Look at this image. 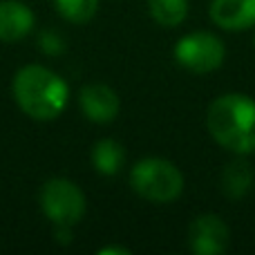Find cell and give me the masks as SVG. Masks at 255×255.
<instances>
[{
	"label": "cell",
	"mask_w": 255,
	"mask_h": 255,
	"mask_svg": "<svg viewBox=\"0 0 255 255\" xmlns=\"http://www.w3.org/2000/svg\"><path fill=\"white\" fill-rule=\"evenodd\" d=\"M13 99L27 117L38 121L56 119L70 101L67 83L43 65H27L16 72Z\"/></svg>",
	"instance_id": "obj_1"
},
{
	"label": "cell",
	"mask_w": 255,
	"mask_h": 255,
	"mask_svg": "<svg viewBox=\"0 0 255 255\" xmlns=\"http://www.w3.org/2000/svg\"><path fill=\"white\" fill-rule=\"evenodd\" d=\"M208 132L220 145L238 154L255 152V101L244 94L215 99L206 115Z\"/></svg>",
	"instance_id": "obj_2"
},
{
	"label": "cell",
	"mask_w": 255,
	"mask_h": 255,
	"mask_svg": "<svg viewBox=\"0 0 255 255\" xmlns=\"http://www.w3.org/2000/svg\"><path fill=\"white\" fill-rule=\"evenodd\" d=\"M130 184L143 199L154 204L175 202L184 190V175L168 159H141L130 172Z\"/></svg>",
	"instance_id": "obj_3"
},
{
	"label": "cell",
	"mask_w": 255,
	"mask_h": 255,
	"mask_svg": "<svg viewBox=\"0 0 255 255\" xmlns=\"http://www.w3.org/2000/svg\"><path fill=\"white\" fill-rule=\"evenodd\" d=\"M40 206L45 215L61 229L79 224L85 215V195L70 179H49L40 188Z\"/></svg>",
	"instance_id": "obj_4"
},
{
	"label": "cell",
	"mask_w": 255,
	"mask_h": 255,
	"mask_svg": "<svg viewBox=\"0 0 255 255\" xmlns=\"http://www.w3.org/2000/svg\"><path fill=\"white\" fill-rule=\"evenodd\" d=\"M224 43L208 31H193V34L184 36L175 47L177 63L195 74H208V72L217 70L224 63Z\"/></svg>",
	"instance_id": "obj_5"
},
{
	"label": "cell",
	"mask_w": 255,
	"mask_h": 255,
	"mask_svg": "<svg viewBox=\"0 0 255 255\" xmlns=\"http://www.w3.org/2000/svg\"><path fill=\"white\" fill-rule=\"evenodd\" d=\"M188 242L197 255H222L229 249V226L217 215H199L188 229Z\"/></svg>",
	"instance_id": "obj_6"
},
{
	"label": "cell",
	"mask_w": 255,
	"mask_h": 255,
	"mask_svg": "<svg viewBox=\"0 0 255 255\" xmlns=\"http://www.w3.org/2000/svg\"><path fill=\"white\" fill-rule=\"evenodd\" d=\"M79 101L83 115L94 124H108L119 115V97L108 85H85L79 94Z\"/></svg>",
	"instance_id": "obj_7"
},
{
	"label": "cell",
	"mask_w": 255,
	"mask_h": 255,
	"mask_svg": "<svg viewBox=\"0 0 255 255\" xmlns=\"http://www.w3.org/2000/svg\"><path fill=\"white\" fill-rule=\"evenodd\" d=\"M211 18L222 29H249L255 25V0H213Z\"/></svg>",
	"instance_id": "obj_8"
},
{
	"label": "cell",
	"mask_w": 255,
	"mask_h": 255,
	"mask_svg": "<svg viewBox=\"0 0 255 255\" xmlns=\"http://www.w3.org/2000/svg\"><path fill=\"white\" fill-rule=\"evenodd\" d=\"M34 27V13L20 0H2L0 2V40L16 43L25 38Z\"/></svg>",
	"instance_id": "obj_9"
},
{
	"label": "cell",
	"mask_w": 255,
	"mask_h": 255,
	"mask_svg": "<svg viewBox=\"0 0 255 255\" xmlns=\"http://www.w3.org/2000/svg\"><path fill=\"white\" fill-rule=\"evenodd\" d=\"M253 184V170L247 161H231L222 172V190L231 199H240L247 195Z\"/></svg>",
	"instance_id": "obj_10"
},
{
	"label": "cell",
	"mask_w": 255,
	"mask_h": 255,
	"mask_svg": "<svg viewBox=\"0 0 255 255\" xmlns=\"http://www.w3.org/2000/svg\"><path fill=\"white\" fill-rule=\"evenodd\" d=\"M126 161V152L115 139H101L92 150V163L103 175H117Z\"/></svg>",
	"instance_id": "obj_11"
},
{
	"label": "cell",
	"mask_w": 255,
	"mask_h": 255,
	"mask_svg": "<svg viewBox=\"0 0 255 255\" xmlns=\"http://www.w3.org/2000/svg\"><path fill=\"white\" fill-rule=\"evenodd\" d=\"M152 18L163 27H177L188 13V0H148Z\"/></svg>",
	"instance_id": "obj_12"
},
{
	"label": "cell",
	"mask_w": 255,
	"mask_h": 255,
	"mask_svg": "<svg viewBox=\"0 0 255 255\" xmlns=\"http://www.w3.org/2000/svg\"><path fill=\"white\" fill-rule=\"evenodd\" d=\"M54 4L63 18L76 25H83L97 13L99 0H54Z\"/></svg>",
	"instance_id": "obj_13"
},
{
	"label": "cell",
	"mask_w": 255,
	"mask_h": 255,
	"mask_svg": "<svg viewBox=\"0 0 255 255\" xmlns=\"http://www.w3.org/2000/svg\"><path fill=\"white\" fill-rule=\"evenodd\" d=\"M99 253H101V255H106V253H124V255H128L130 251H128V249H115V247H110V249H101Z\"/></svg>",
	"instance_id": "obj_14"
}]
</instances>
